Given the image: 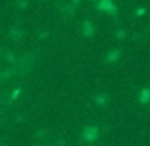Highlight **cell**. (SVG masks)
Returning a JSON list of instances; mask_svg holds the SVG:
<instances>
[{
  "instance_id": "obj_3",
  "label": "cell",
  "mask_w": 150,
  "mask_h": 146,
  "mask_svg": "<svg viewBox=\"0 0 150 146\" xmlns=\"http://www.w3.org/2000/svg\"><path fill=\"white\" fill-rule=\"evenodd\" d=\"M93 34H95V25H93L89 19H84V21H82V36L91 38Z\"/></svg>"
},
{
  "instance_id": "obj_14",
  "label": "cell",
  "mask_w": 150,
  "mask_h": 146,
  "mask_svg": "<svg viewBox=\"0 0 150 146\" xmlns=\"http://www.w3.org/2000/svg\"><path fill=\"white\" fill-rule=\"evenodd\" d=\"M135 13H137V15H144V13H146V8H139Z\"/></svg>"
},
{
  "instance_id": "obj_4",
  "label": "cell",
  "mask_w": 150,
  "mask_h": 146,
  "mask_svg": "<svg viewBox=\"0 0 150 146\" xmlns=\"http://www.w3.org/2000/svg\"><path fill=\"white\" fill-rule=\"evenodd\" d=\"M122 57V49H118V48H114V49H110L108 53L105 55V63H118V59Z\"/></svg>"
},
{
  "instance_id": "obj_7",
  "label": "cell",
  "mask_w": 150,
  "mask_h": 146,
  "mask_svg": "<svg viewBox=\"0 0 150 146\" xmlns=\"http://www.w3.org/2000/svg\"><path fill=\"white\" fill-rule=\"evenodd\" d=\"M10 38H11V40H21V38H23V30L10 29Z\"/></svg>"
},
{
  "instance_id": "obj_1",
  "label": "cell",
  "mask_w": 150,
  "mask_h": 146,
  "mask_svg": "<svg viewBox=\"0 0 150 146\" xmlns=\"http://www.w3.org/2000/svg\"><path fill=\"white\" fill-rule=\"evenodd\" d=\"M95 8L103 13H108L112 15V17H116L118 15V6L112 2V0H99V2H95Z\"/></svg>"
},
{
  "instance_id": "obj_12",
  "label": "cell",
  "mask_w": 150,
  "mask_h": 146,
  "mask_svg": "<svg viewBox=\"0 0 150 146\" xmlns=\"http://www.w3.org/2000/svg\"><path fill=\"white\" fill-rule=\"evenodd\" d=\"M27 4H29V0H19L17 8H19V10H25V8H27Z\"/></svg>"
},
{
  "instance_id": "obj_13",
  "label": "cell",
  "mask_w": 150,
  "mask_h": 146,
  "mask_svg": "<svg viewBox=\"0 0 150 146\" xmlns=\"http://www.w3.org/2000/svg\"><path fill=\"white\" fill-rule=\"evenodd\" d=\"M124 38H125L124 30H116V40H124Z\"/></svg>"
},
{
  "instance_id": "obj_6",
  "label": "cell",
  "mask_w": 150,
  "mask_h": 146,
  "mask_svg": "<svg viewBox=\"0 0 150 146\" xmlns=\"http://www.w3.org/2000/svg\"><path fill=\"white\" fill-rule=\"evenodd\" d=\"M4 57H6V61L10 63V65H17V59H15V55L11 53L10 49H4Z\"/></svg>"
},
{
  "instance_id": "obj_16",
  "label": "cell",
  "mask_w": 150,
  "mask_h": 146,
  "mask_svg": "<svg viewBox=\"0 0 150 146\" xmlns=\"http://www.w3.org/2000/svg\"><path fill=\"white\" fill-rule=\"evenodd\" d=\"M89 2H99V0H89Z\"/></svg>"
},
{
  "instance_id": "obj_9",
  "label": "cell",
  "mask_w": 150,
  "mask_h": 146,
  "mask_svg": "<svg viewBox=\"0 0 150 146\" xmlns=\"http://www.w3.org/2000/svg\"><path fill=\"white\" fill-rule=\"evenodd\" d=\"M19 93H21V89H13V91L10 93V99H8L4 104H10V102H13V101H17V97H19Z\"/></svg>"
},
{
  "instance_id": "obj_5",
  "label": "cell",
  "mask_w": 150,
  "mask_h": 146,
  "mask_svg": "<svg viewBox=\"0 0 150 146\" xmlns=\"http://www.w3.org/2000/svg\"><path fill=\"white\" fill-rule=\"evenodd\" d=\"M137 101H139L141 104H148V102H150V87H144L143 91L139 93V97H137Z\"/></svg>"
},
{
  "instance_id": "obj_10",
  "label": "cell",
  "mask_w": 150,
  "mask_h": 146,
  "mask_svg": "<svg viewBox=\"0 0 150 146\" xmlns=\"http://www.w3.org/2000/svg\"><path fill=\"white\" fill-rule=\"evenodd\" d=\"M72 6H74V4H72ZM72 6H70V4H59V10H61V11H67V13H72V10H74Z\"/></svg>"
},
{
  "instance_id": "obj_8",
  "label": "cell",
  "mask_w": 150,
  "mask_h": 146,
  "mask_svg": "<svg viewBox=\"0 0 150 146\" xmlns=\"http://www.w3.org/2000/svg\"><path fill=\"white\" fill-rule=\"evenodd\" d=\"M15 72H17V65H13V66H11L10 70H6V72H2V74H0V78H2V80H8V78H10V76H13Z\"/></svg>"
},
{
  "instance_id": "obj_11",
  "label": "cell",
  "mask_w": 150,
  "mask_h": 146,
  "mask_svg": "<svg viewBox=\"0 0 150 146\" xmlns=\"http://www.w3.org/2000/svg\"><path fill=\"white\" fill-rule=\"evenodd\" d=\"M106 101H108V97H106V95H97V99H95V102H97L99 106H105Z\"/></svg>"
},
{
  "instance_id": "obj_15",
  "label": "cell",
  "mask_w": 150,
  "mask_h": 146,
  "mask_svg": "<svg viewBox=\"0 0 150 146\" xmlns=\"http://www.w3.org/2000/svg\"><path fill=\"white\" fill-rule=\"evenodd\" d=\"M82 2V0H72V4H74V6H76V4H80Z\"/></svg>"
},
{
  "instance_id": "obj_2",
  "label": "cell",
  "mask_w": 150,
  "mask_h": 146,
  "mask_svg": "<svg viewBox=\"0 0 150 146\" xmlns=\"http://www.w3.org/2000/svg\"><path fill=\"white\" fill-rule=\"evenodd\" d=\"M99 139V127L97 125H86L82 131V140L84 142H95Z\"/></svg>"
}]
</instances>
